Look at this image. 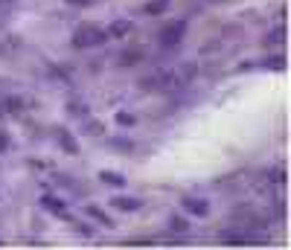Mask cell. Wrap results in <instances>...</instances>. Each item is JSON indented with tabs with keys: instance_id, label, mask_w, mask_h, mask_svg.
<instances>
[{
	"instance_id": "cell-1",
	"label": "cell",
	"mask_w": 291,
	"mask_h": 250,
	"mask_svg": "<svg viewBox=\"0 0 291 250\" xmlns=\"http://www.w3.org/2000/svg\"><path fill=\"white\" fill-rule=\"evenodd\" d=\"M108 35L105 32H99L96 26H82L79 32H76V38H73V44L76 47H96V44H102Z\"/></svg>"
},
{
	"instance_id": "cell-2",
	"label": "cell",
	"mask_w": 291,
	"mask_h": 250,
	"mask_svg": "<svg viewBox=\"0 0 291 250\" xmlns=\"http://www.w3.org/2000/svg\"><path fill=\"white\" fill-rule=\"evenodd\" d=\"M184 32H187V20H175V23H169V26L160 32V44H163V47H175V44L184 38Z\"/></svg>"
},
{
	"instance_id": "cell-3",
	"label": "cell",
	"mask_w": 291,
	"mask_h": 250,
	"mask_svg": "<svg viewBox=\"0 0 291 250\" xmlns=\"http://www.w3.org/2000/svg\"><path fill=\"white\" fill-rule=\"evenodd\" d=\"M184 207H187L192 216H207V213H210V207H207L204 201H192V198H187V201H184Z\"/></svg>"
},
{
	"instance_id": "cell-4",
	"label": "cell",
	"mask_w": 291,
	"mask_h": 250,
	"mask_svg": "<svg viewBox=\"0 0 291 250\" xmlns=\"http://www.w3.org/2000/svg\"><path fill=\"white\" fill-rule=\"evenodd\" d=\"M114 207L117 210H140V201L137 198H114Z\"/></svg>"
},
{
	"instance_id": "cell-5",
	"label": "cell",
	"mask_w": 291,
	"mask_h": 250,
	"mask_svg": "<svg viewBox=\"0 0 291 250\" xmlns=\"http://www.w3.org/2000/svg\"><path fill=\"white\" fill-rule=\"evenodd\" d=\"M169 9V0H152V3H146V12L149 15H160V12H166Z\"/></svg>"
},
{
	"instance_id": "cell-6",
	"label": "cell",
	"mask_w": 291,
	"mask_h": 250,
	"mask_svg": "<svg viewBox=\"0 0 291 250\" xmlns=\"http://www.w3.org/2000/svg\"><path fill=\"white\" fill-rule=\"evenodd\" d=\"M58 140H61L64 151H70V154H76V151H79V149H76V140H73V137H67L64 131H58Z\"/></svg>"
},
{
	"instance_id": "cell-7",
	"label": "cell",
	"mask_w": 291,
	"mask_h": 250,
	"mask_svg": "<svg viewBox=\"0 0 291 250\" xmlns=\"http://www.w3.org/2000/svg\"><path fill=\"white\" fill-rule=\"evenodd\" d=\"M128 29H131V20H117V23L111 26V35H117V38H120V35H125Z\"/></svg>"
},
{
	"instance_id": "cell-8",
	"label": "cell",
	"mask_w": 291,
	"mask_h": 250,
	"mask_svg": "<svg viewBox=\"0 0 291 250\" xmlns=\"http://www.w3.org/2000/svg\"><path fill=\"white\" fill-rule=\"evenodd\" d=\"M41 204H44V210H52V213H58V216H64V207L55 201V198H41Z\"/></svg>"
},
{
	"instance_id": "cell-9",
	"label": "cell",
	"mask_w": 291,
	"mask_h": 250,
	"mask_svg": "<svg viewBox=\"0 0 291 250\" xmlns=\"http://www.w3.org/2000/svg\"><path fill=\"white\" fill-rule=\"evenodd\" d=\"M102 181H105V183H111V186H122V183H125V178L111 175V172H102Z\"/></svg>"
},
{
	"instance_id": "cell-10",
	"label": "cell",
	"mask_w": 291,
	"mask_h": 250,
	"mask_svg": "<svg viewBox=\"0 0 291 250\" xmlns=\"http://www.w3.org/2000/svg\"><path fill=\"white\" fill-rule=\"evenodd\" d=\"M87 213H90L93 218H99L105 227H114V224H111V218H105V216H102V210H96V207H87Z\"/></svg>"
},
{
	"instance_id": "cell-11",
	"label": "cell",
	"mask_w": 291,
	"mask_h": 250,
	"mask_svg": "<svg viewBox=\"0 0 291 250\" xmlns=\"http://www.w3.org/2000/svg\"><path fill=\"white\" fill-rule=\"evenodd\" d=\"M117 122H122V125H134V117H131V114H117Z\"/></svg>"
},
{
	"instance_id": "cell-12",
	"label": "cell",
	"mask_w": 291,
	"mask_h": 250,
	"mask_svg": "<svg viewBox=\"0 0 291 250\" xmlns=\"http://www.w3.org/2000/svg\"><path fill=\"white\" fill-rule=\"evenodd\" d=\"M172 227H175V230H187V221H181V218H175V221H172Z\"/></svg>"
},
{
	"instance_id": "cell-13",
	"label": "cell",
	"mask_w": 291,
	"mask_h": 250,
	"mask_svg": "<svg viewBox=\"0 0 291 250\" xmlns=\"http://www.w3.org/2000/svg\"><path fill=\"white\" fill-rule=\"evenodd\" d=\"M67 3H73V6H87L90 0H67Z\"/></svg>"
},
{
	"instance_id": "cell-14",
	"label": "cell",
	"mask_w": 291,
	"mask_h": 250,
	"mask_svg": "<svg viewBox=\"0 0 291 250\" xmlns=\"http://www.w3.org/2000/svg\"><path fill=\"white\" fill-rule=\"evenodd\" d=\"M3 149H6V137L0 134V151H3Z\"/></svg>"
}]
</instances>
